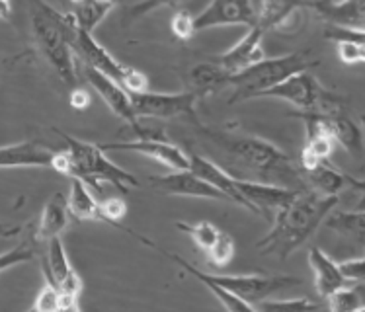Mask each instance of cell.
<instances>
[{
	"label": "cell",
	"mask_w": 365,
	"mask_h": 312,
	"mask_svg": "<svg viewBox=\"0 0 365 312\" xmlns=\"http://www.w3.org/2000/svg\"><path fill=\"white\" fill-rule=\"evenodd\" d=\"M172 33L176 36L178 39H190L195 36V28H194V16L190 12H178V14L172 18Z\"/></svg>",
	"instance_id": "cell-37"
},
{
	"label": "cell",
	"mask_w": 365,
	"mask_h": 312,
	"mask_svg": "<svg viewBox=\"0 0 365 312\" xmlns=\"http://www.w3.org/2000/svg\"><path fill=\"white\" fill-rule=\"evenodd\" d=\"M187 158H190V168H187V170H192L194 174H197L200 178L205 180L207 184H211L215 189H219V192L227 197L229 203H237L240 207L252 211L250 203H248L239 192V186H237V178H235V176H231V174L227 170H223L221 166H217L215 162H211V160H207V158H203V156L200 155L190 152Z\"/></svg>",
	"instance_id": "cell-17"
},
{
	"label": "cell",
	"mask_w": 365,
	"mask_h": 312,
	"mask_svg": "<svg viewBox=\"0 0 365 312\" xmlns=\"http://www.w3.org/2000/svg\"><path fill=\"white\" fill-rule=\"evenodd\" d=\"M102 150H131L143 156H149L153 160L168 166L172 170H187L190 158L178 145L164 141V139H137V141H121V142H102Z\"/></svg>",
	"instance_id": "cell-11"
},
{
	"label": "cell",
	"mask_w": 365,
	"mask_h": 312,
	"mask_svg": "<svg viewBox=\"0 0 365 312\" xmlns=\"http://www.w3.org/2000/svg\"><path fill=\"white\" fill-rule=\"evenodd\" d=\"M207 277L217 285H221L232 295L245 298L248 303L256 305V301L274 295L277 291L287 289L293 285H299L297 277L287 275H211Z\"/></svg>",
	"instance_id": "cell-7"
},
{
	"label": "cell",
	"mask_w": 365,
	"mask_h": 312,
	"mask_svg": "<svg viewBox=\"0 0 365 312\" xmlns=\"http://www.w3.org/2000/svg\"><path fill=\"white\" fill-rule=\"evenodd\" d=\"M317 65L314 61H307L305 53H289L274 59H262L252 67L229 73L225 86H235V98L232 102L239 100H250L256 98L264 90L276 86L277 82L285 80L287 76L295 75L299 71H307L309 67Z\"/></svg>",
	"instance_id": "cell-5"
},
{
	"label": "cell",
	"mask_w": 365,
	"mask_h": 312,
	"mask_svg": "<svg viewBox=\"0 0 365 312\" xmlns=\"http://www.w3.org/2000/svg\"><path fill=\"white\" fill-rule=\"evenodd\" d=\"M158 192L168 195H182V197H203V199L227 201L219 189L207 184L192 170H174V174L166 176H155L150 178Z\"/></svg>",
	"instance_id": "cell-13"
},
{
	"label": "cell",
	"mask_w": 365,
	"mask_h": 312,
	"mask_svg": "<svg viewBox=\"0 0 365 312\" xmlns=\"http://www.w3.org/2000/svg\"><path fill=\"white\" fill-rule=\"evenodd\" d=\"M20 232H22V227H16V224L0 223V238L16 236V234H20Z\"/></svg>",
	"instance_id": "cell-43"
},
{
	"label": "cell",
	"mask_w": 365,
	"mask_h": 312,
	"mask_svg": "<svg viewBox=\"0 0 365 312\" xmlns=\"http://www.w3.org/2000/svg\"><path fill=\"white\" fill-rule=\"evenodd\" d=\"M31 14V31L39 53L55 68L68 86H78V67L73 51L76 22L73 14H63L45 0H28Z\"/></svg>",
	"instance_id": "cell-3"
},
{
	"label": "cell",
	"mask_w": 365,
	"mask_h": 312,
	"mask_svg": "<svg viewBox=\"0 0 365 312\" xmlns=\"http://www.w3.org/2000/svg\"><path fill=\"white\" fill-rule=\"evenodd\" d=\"M68 104H71V108L76 110V112H82V110H86V108H88L90 94L84 88L75 86L73 94H71V98H68Z\"/></svg>",
	"instance_id": "cell-41"
},
{
	"label": "cell",
	"mask_w": 365,
	"mask_h": 312,
	"mask_svg": "<svg viewBox=\"0 0 365 312\" xmlns=\"http://www.w3.org/2000/svg\"><path fill=\"white\" fill-rule=\"evenodd\" d=\"M309 10L319 12L330 24L364 28L365 0H311Z\"/></svg>",
	"instance_id": "cell-21"
},
{
	"label": "cell",
	"mask_w": 365,
	"mask_h": 312,
	"mask_svg": "<svg viewBox=\"0 0 365 312\" xmlns=\"http://www.w3.org/2000/svg\"><path fill=\"white\" fill-rule=\"evenodd\" d=\"M98 2H113L115 4V0H98Z\"/></svg>",
	"instance_id": "cell-45"
},
{
	"label": "cell",
	"mask_w": 365,
	"mask_h": 312,
	"mask_svg": "<svg viewBox=\"0 0 365 312\" xmlns=\"http://www.w3.org/2000/svg\"><path fill=\"white\" fill-rule=\"evenodd\" d=\"M47 242H49V248H47V260L43 261L45 279L51 285H55L59 291L81 295V277L68 261L67 250H65V244H63L61 236L49 238Z\"/></svg>",
	"instance_id": "cell-14"
},
{
	"label": "cell",
	"mask_w": 365,
	"mask_h": 312,
	"mask_svg": "<svg viewBox=\"0 0 365 312\" xmlns=\"http://www.w3.org/2000/svg\"><path fill=\"white\" fill-rule=\"evenodd\" d=\"M311 0H260L256 24L264 30H291V22L297 20L303 10H309Z\"/></svg>",
	"instance_id": "cell-18"
},
{
	"label": "cell",
	"mask_w": 365,
	"mask_h": 312,
	"mask_svg": "<svg viewBox=\"0 0 365 312\" xmlns=\"http://www.w3.org/2000/svg\"><path fill=\"white\" fill-rule=\"evenodd\" d=\"M258 311H276V308H282V311H314L319 308L317 303L309 301L307 297L299 298H284V301H264L258 305H254Z\"/></svg>",
	"instance_id": "cell-33"
},
{
	"label": "cell",
	"mask_w": 365,
	"mask_h": 312,
	"mask_svg": "<svg viewBox=\"0 0 365 312\" xmlns=\"http://www.w3.org/2000/svg\"><path fill=\"white\" fill-rule=\"evenodd\" d=\"M82 75H84V78L88 80L90 86L96 90L98 94H100V98L106 102V105H108L118 118L127 121L129 127H133V131L139 129L141 123H139V118H137L133 112L131 96H129V92L121 86L120 82H115L113 78L106 76L104 73H100L96 68L88 67V65L82 67Z\"/></svg>",
	"instance_id": "cell-10"
},
{
	"label": "cell",
	"mask_w": 365,
	"mask_h": 312,
	"mask_svg": "<svg viewBox=\"0 0 365 312\" xmlns=\"http://www.w3.org/2000/svg\"><path fill=\"white\" fill-rule=\"evenodd\" d=\"M78 297L81 295L59 291V311H78Z\"/></svg>",
	"instance_id": "cell-42"
},
{
	"label": "cell",
	"mask_w": 365,
	"mask_h": 312,
	"mask_svg": "<svg viewBox=\"0 0 365 312\" xmlns=\"http://www.w3.org/2000/svg\"><path fill=\"white\" fill-rule=\"evenodd\" d=\"M73 51L81 57V61H84V65H88V67L104 73L106 76H110L115 82H120L121 86L125 84L127 78L133 73V67H127V65L120 63L115 57H112L102 45L98 43L90 31H84L81 28H76L75 31Z\"/></svg>",
	"instance_id": "cell-8"
},
{
	"label": "cell",
	"mask_w": 365,
	"mask_h": 312,
	"mask_svg": "<svg viewBox=\"0 0 365 312\" xmlns=\"http://www.w3.org/2000/svg\"><path fill=\"white\" fill-rule=\"evenodd\" d=\"M12 12L10 8V0H0V20H6L8 16Z\"/></svg>",
	"instance_id": "cell-44"
},
{
	"label": "cell",
	"mask_w": 365,
	"mask_h": 312,
	"mask_svg": "<svg viewBox=\"0 0 365 312\" xmlns=\"http://www.w3.org/2000/svg\"><path fill=\"white\" fill-rule=\"evenodd\" d=\"M133 112L137 118H190L195 121L197 92L182 94H157V92H129Z\"/></svg>",
	"instance_id": "cell-6"
},
{
	"label": "cell",
	"mask_w": 365,
	"mask_h": 312,
	"mask_svg": "<svg viewBox=\"0 0 365 312\" xmlns=\"http://www.w3.org/2000/svg\"><path fill=\"white\" fill-rule=\"evenodd\" d=\"M338 195H322L311 187L299 189L297 195L285 207L277 209L276 217L272 219V231L256 244L264 256L289 258L299 250L314 231L324 223L330 211H334Z\"/></svg>",
	"instance_id": "cell-1"
},
{
	"label": "cell",
	"mask_w": 365,
	"mask_h": 312,
	"mask_svg": "<svg viewBox=\"0 0 365 312\" xmlns=\"http://www.w3.org/2000/svg\"><path fill=\"white\" fill-rule=\"evenodd\" d=\"M176 229H180L182 232H186L187 236L194 240L195 244L200 246L202 250H209V246L215 242L217 231L215 224H211L209 221H202V223H176Z\"/></svg>",
	"instance_id": "cell-30"
},
{
	"label": "cell",
	"mask_w": 365,
	"mask_h": 312,
	"mask_svg": "<svg viewBox=\"0 0 365 312\" xmlns=\"http://www.w3.org/2000/svg\"><path fill=\"white\" fill-rule=\"evenodd\" d=\"M57 152L36 141L6 145L0 147V168H53Z\"/></svg>",
	"instance_id": "cell-16"
},
{
	"label": "cell",
	"mask_w": 365,
	"mask_h": 312,
	"mask_svg": "<svg viewBox=\"0 0 365 312\" xmlns=\"http://www.w3.org/2000/svg\"><path fill=\"white\" fill-rule=\"evenodd\" d=\"M328 306L334 312H356L364 311V283H356V287L344 285L340 289L328 295Z\"/></svg>",
	"instance_id": "cell-29"
},
{
	"label": "cell",
	"mask_w": 365,
	"mask_h": 312,
	"mask_svg": "<svg viewBox=\"0 0 365 312\" xmlns=\"http://www.w3.org/2000/svg\"><path fill=\"white\" fill-rule=\"evenodd\" d=\"M73 2H75V4H78V2H82V0H73Z\"/></svg>",
	"instance_id": "cell-46"
},
{
	"label": "cell",
	"mask_w": 365,
	"mask_h": 312,
	"mask_svg": "<svg viewBox=\"0 0 365 312\" xmlns=\"http://www.w3.org/2000/svg\"><path fill=\"white\" fill-rule=\"evenodd\" d=\"M324 119L328 133L338 142L340 147L350 152L354 158H361L364 155V135H361V127L358 121H354L351 115H348L346 108L344 110H336L330 113H321Z\"/></svg>",
	"instance_id": "cell-19"
},
{
	"label": "cell",
	"mask_w": 365,
	"mask_h": 312,
	"mask_svg": "<svg viewBox=\"0 0 365 312\" xmlns=\"http://www.w3.org/2000/svg\"><path fill=\"white\" fill-rule=\"evenodd\" d=\"M67 197L63 194H53V197L47 199L43 207V213L39 217L38 240H49L53 236H61V232L68 227Z\"/></svg>",
	"instance_id": "cell-23"
},
{
	"label": "cell",
	"mask_w": 365,
	"mask_h": 312,
	"mask_svg": "<svg viewBox=\"0 0 365 312\" xmlns=\"http://www.w3.org/2000/svg\"><path fill=\"white\" fill-rule=\"evenodd\" d=\"M237 186L250 207L252 213L262 217H269L272 211L285 207L287 203L293 201L299 189H289V187L274 186V184H264V182H252V180L237 178Z\"/></svg>",
	"instance_id": "cell-12"
},
{
	"label": "cell",
	"mask_w": 365,
	"mask_h": 312,
	"mask_svg": "<svg viewBox=\"0 0 365 312\" xmlns=\"http://www.w3.org/2000/svg\"><path fill=\"white\" fill-rule=\"evenodd\" d=\"M264 33H266V30L258 24H254L248 33L232 47L231 51L217 55L213 63H217L219 67H223L229 73H239V71H245V68L260 63L262 59H266V53L262 47Z\"/></svg>",
	"instance_id": "cell-15"
},
{
	"label": "cell",
	"mask_w": 365,
	"mask_h": 312,
	"mask_svg": "<svg viewBox=\"0 0 365 312\" xmlns=\"http://www.w3.org/2000/svg\"><path fill=\"white\" fill-rule=\"evenodd\" d=\"M227 76L229 71L219 67L217 63H200L194 71L190 73L192 84H194V92H207V90L221 88L227 84Z\"/></svg>",
	"instance_id": "cell-28"
},
{
	"label": "cell",
	"mask_w": 365,
	"mask_h": 312,
	"mask_svg": "<svg viewBox=\"0 0 365 312\" xmlns=\"http://www.w3.org/2000/svg\"><path fill=\"white\" fill-rule=\"evenodd\" d=\"M68 213L81 221H104L102 207L90 194L88 186L78 178H71V194L67 199Z\"/></svg>",
	"instance_id": "cell-25"
},
{
	"label": "cell",
	"mask_w": 365,
	"mask_h": 312,
	"mask_svg": "<svg viewBox=\"0 0 365 312\" xmlns=\"http://www.w3.org/2000/svg\"><path fill=\"white\" fill-rule=\"evenodd\" d=\"M324 223L330 231L338 232L340 236L351 238L364 244L365 238V215L364 211H336L328 213Z\"/></svg>",
	"instance_id": "cell-26"
},
{
	"label": "cell",
	"mask_w": 365,
	"mask_h": 312,
	"mask_svg": "<svg viewBox=\"0 0 365 312\" xmlns=\"http://www.w3.org/2000/svg\"><path fill=\"white\" fill-rule=\"evenodd\" d=\"M100 207H102V215H104L106 223L115 224V221H120L127 215V205L123 199H106L104 203H100Z\"/></svg>",
	"instance_id": "cell-40"
},
{
	"label": "cell",
	"mask_w": 365,
	"mask_h": 312,
	"mask_svg": "<svg viewBox=\"0 0 365 312\" xmlns=\"http://www.w3.org/2000/svg\"><path fill=\"white\" fill-rule=\"evenodd\" d=\"M187 0H141L137 2L133 6H129L125 10L127 20H139L143 16L150 14L153 10H158L163 6H170V8H180L186 4Z\"/></svg>",
	"instance_id": "cell-32"
},
{
	"label": "cell",
	"mask_w": 365,
	"mask_h": 312,
	"mask_svg": "<svg viewBox=\"0 0 365 312\" xmlns=\"http://www.w3.org/2000/svg\"><path fill=\"white\" fill-rule=\"evenodd\" d=\"M31 311H38V312L59 311V289H57L55 285H51L49 281H45V285L38 293V297H36V303L31 305Z\"/></svg>",
	"instance_id": "cell-35"
},
{
	"label": "cell",
	"mask_w": 365,
	"mask_h": 312,
	"mask_svg": "<svg viewBox=\"0 0 365 312\" xmlns=\"http://www.w3.org/2000/svg\"><path fill=\"white\" fill-rule=\"evenodd\" d=\"M57 133L67 141L68 149L57 152L53 170L61 172L68 178L82 180L86 186L96 192H102L100 189L102 182L113 184L121 194H127L129 189L139 187V180L135 178L131 172L123 170L118 164L112 162L104 155V150L100 149V145L68 137L63 131H57Z\"/></svg>",
	"instance_id": "cell-4"
},
{
	"label": "cell",
	"mask_w": 365,
	"mask_h": 312,
	"mask_svg": "<svg viewBox=\"0 0 365 312\" xmlns=\"http://www.w3.org/2000/svg\"><path fill=\"white\" fill-rule=\"evenodd\" d=\"M303 178H305L307 186H311V189L322 195H338L346 187H356L358 192L364 189L361 180H354L351 176H346L328 160L314 164L313 168H309V170H303Z\"/></svg>",
	"instance_id": "cell-20"
},
{
	"label": "cell",
	"mask_w": 365,
	"mask_h": 312,
	"mask_svg": "<svg viewBox=\"0 0 365 312\" xmlns=\"http://www.w3.org/2000/svg\"><path fill=\"white\" fill-rule=\"evenodd\" d=\"M309 266L314 274V287L317 293L322 298H327L330 293H334L336 289H340L344 285H348V281L344 279V275L340 274V268L324 250H321L319 246H313L309 250Z\"/></svg>",
	"instance_id": "cell-22"
},
{
	"label": "cell",
	"mask_w": 365,
	"mask_h": 312,
	"mask_svg": "<svg viewBox=\"0 0 365 312\" xmlns=\"http://www.w3.org/2000/svg\"><path fill=\"white\" fill-rule=\"evenodd\" d=\"M115 6L113 2H98V0H82L76 4V10L73 18H75L76 28H81L84 31L96 30V26L106 16L112 12V8Z\"/></svg>",
	"instance_id": "cell-27"
},
{
	"label": "cell",
	"mask_w": 365,
	"mask_h": 312,
	"mask_svg": "<svg viewBox=\"0 0 365 312\" xmlns=\"http://www.w3.org/2000/svg\"><path fill=\"white\" fill-rule=\"evenodd\" d=\"M209 261L215 266V268H225L227 264H231L232 256H235V240L231 234L221 232L217 234L215 242L209 246Z\"/></svg>",
	"instance_id": "cell-31"
},
{
	"label": "cell",
	"mask_w": 365,
	"mask_h": 312,
	"mask_svg": "<svg viewBox=\"0 0 365 312\" xmlns=\"http://www.w3.org/2000/svg\"><path fill=\"white\" fill-rule=\"evenodd\" d=\"M340 274L344 275L346 281L364 283L365 279V260L364 258H356V260H346L338 264Z\"/></svg>",
	"instance_id": "cell-39"
},
{
	"label": "cell",
	"mask_w": 365,
	"mask_h": 312,
	"mask_svg": "<svg viewBox=\"0 0 365 312\" xmlns=\"http://www.w3.org/2000/svg\"><path fill=\"white\" fill-rule=\"evenodd\" d=\"M34 260V252L26 246H16L8 252L0 254V271H6V269L20 266V264H28Z\"/></svg>",
	"instance_id": "cell-36"
},
{
	"label": "cell",
	"mask_w": 365,
	"mask_h": 312,
	"mask_svg": "<svg viewBox=\"0 0 365 312\" xmlns=\"http://www.w3.org/2000/svg\"><path fill=\"white\" fill-rule=\"evenodd\" d=\"M163 254H166L170 260H174L176 264H180L182 268L186 269L187 274H192L195 277V279H200V281L207 287L213 295H215L219 301H221V305L227 308V311H231V312H240V311H256V306L252 305V303H248V301H245V298H240L237 297V295H232L231 291H227L225 287H221V285H217V283H213L211 279L207 277V274L205 271H202V269H197L194 268L190 261H186L184 258H180V256H176V254H170V252H166V250H160Z\"/></svg>",
	"instance_id": "cell-24"
},
{
	"label": "cell",
	"mask_w": 365,
	"mask_h": 312,
	"mask_svg": "<svg viewBox=\"0 0 365 312\" xmlns=\"http://www.w3.org/2000/svg\"><path fill=\"white\" fill-rule=\"evenodd\" d=\"M338 57L346 65H359L365 61V47L364 43L356 41H342L338 43Z\"/></svg>",
	"instance_id": "cell-38"
},
{
	"label": "cell",
	"mask_w": 365,
	"mask_h": 312,
	"mask_svg": "<svg viewBox=\"0 0 365 312\" xmlns=\"http://www.w3.org/2000/svg\"><path fill=\"white\" fill-rule=\"evenodd\" d=\"M324 38L336 43L342 41H356V43H364V28H350V26H338V24H330L324 30Z\"/></svg>",
	"instance_id": "cell-34"
},
{
	"label": "cell",
	"mask_w": 365,
	"mask_h": 312,
	"mask_svg": "<svg viewBox=\"0 0 365 312\" xmlns=\"http://www.w3.org/2000/svg\"><path fill=\"white\" fill-rule=\"evenodd\" d=\"M209 141H213L219 149L231 156V160L239 162L250 172H254L264 184L289 187V189H305L303 170L295 166L289 155L279 150L276 145L256 139L250 135L221 133L202 129Z\"/></svg>",
	"instance_id": "cell-2"
},
{
	"label": "cell",
	"mask_w": 365,
	"mask_h": 312,
	"mask_svg": "<svg viewBox=\"0 0 365 312\" xmlns=\"http://www.w3.org/2000/svg\"><path fill=\"white\" fill-rule=\"evenodd\" d=\"M256 24V10L250 0H213L203 12L194 16L195 33L217 26H246Z\"/></svg>",
	"instance_id": "cell-9"
}]
</instances>
